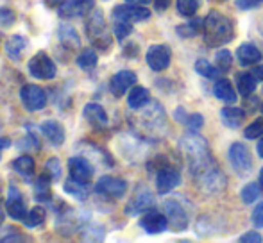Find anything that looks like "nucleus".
I'll use <instances>...</instances> for the list:
<instances>
[{"label":"nucleus","mask_w":263,"mask_h":243,"mask_svg":"<svg viewBox=\"0 0 263 243\" xmlns=\"http://www.w3.org/2000/svg\"><path fill=\"white\" fill-rule=\"evenodd\" d=\"M258 4H260V0H236V6L240 9H254V7H258Z\"/></svg>","instance_id":"nucleus-47"},{"label":"nucleus","mask_w":263,"mask_h":243,"mask_svg":"<svg viewBox=\"0 0 263 243\" xmlns=\"http://www.w3.org/2000/svg\"><path fill=\"white\" fill-rule=\"evenodd\" d=\"M163 211L168 220V226L174 231H184L190 226V216H188L186 209L183 204L176 200V198H168V200L163 202Z\"/></svg>","instance_id":"nucleus-7"},{"label":"nucleus","mask_w":263,"mask_h":243,"mask_svg":"<svg viewBox=\"0 0 263 243\" xmlns=\"http://www.w3.org/2000/svg\"><path fill=\"white\" fill-rule=\"evenodd\" d=\"M260 2H263V0H260Z\"/></svg>","instance_id":"nucleus-59"},{"label":"nucleus","mask_w":263,"mask_h":243,"mask_svg":"<svg viewBox=\"0 0 263 243\" xmlns=\"http://www.w3.org/2000/svg\"><path fill=\"white\" fill-rule=\"evenodd\" d=\"M95 9V0H66L61 7H59V16L61 18H77V16H86Z\"/></svg>","instance_id":"nucleus-16"},{"label":"nucleus","mask_w":263,"mask_h":243,"mask_svg":"<svg viewBox=\"0 0 263 243\" xmlns=\"http://www.w3.org/2000/svg\"><path fill=\"white\" fill-rule=\"evenodd\" d=\"M195 70H197V73H201L202 77H206V79H218L222 73L217 66H213L206 59H199L195 63Z\"/></svg>","instance_id":"nucleus-34"},{"label":"nucleus","mask_w":263,"mask_h":243,"mask_svg":"<svg viewBox=\"0 0 263 243\" xmlns=\"http://www.w3.org/2000/svg\"><path fill=\"white\" fill-rule=\"evenodd\" d=\"M215 63H217V68L220 70L222 73H228L233 66V56L228 49H222L215 54Z\"/></svg>","instance_id":"nucleus-37"},{"label":"nucleus","mask_w":263,"mask_h":243,"mask_svg":"<svg viewBox=\"0 0 263 243\" xmlns=\"http://www.w3.org/2000/svg\"><path fill=\"white\" fill-rule=\"evenodd\" d=\"M195 179L199 191L206 197H217V195L224 193L226 186H228V179H226L224 172L215 165V167L208 168L206 172L199 174Z\"/></svg>","instance_id":"nucleus-5"},{"label":"nucleus","mask_w":263,"mask_h":243,"mask_svg":"<svg viewBox=\"0 0 263 243\" xmlns=\"http://www.w3.org/2000/svg\"><path fill=\"white\" fill-rule=\"evenodd\" d=\"M201 34L206 45L211 49H218V47L228 45L235 38V27L226 14L218 11H210L208 16L202 20Z\"/></svg>","instance_id":"nucleus-3"},{"label":"nucleus","mask_w":263,"mask_h":243,"mask_svg":"<svg viewBox=\"0 0 263 243\" xmlns=\"http://www.w3.org/2000/svg\"><path fill=\"white\" fill-rule=\"evenodd\" d=\"M40 131H42L43 136H45V138L55 147H59L63 141H65V127H63L58 120L43 121V124L40 125Z\"/></svg>","instance_id":"nucleus-21"},{"label":"nucleus","mask_w":263,"mask_h":243,"mask_svg":"<svg viewBox=\"0 0 263 243\" xmlns=\"http://www.w3.org/2000/svg\"><path fill=\"white\" fill-rule=\"evenodd\" d=\"M27 45H29V42L24 38V36H20V34L11 36V38L6 42V54H7V57H9V59H13V61H20L22 59V54L25 52Z\"/></svg>","instance_id":"nucleus-24"},{"label":"nucleus","mask_w":263,"mask_h":243,"mask_svg":"<svg viewBox=\"0 0 263 243\" xmlns=\"http://www.w3.org/2000/svg\"><path fill=\"white\" fill-rule=\"evenodd\" d=\"M13 168L18 175H22L24 179L31 181V177L34 175V170H36V163L29 154H24V156H18L16 159L13 161Z\"/></svg>","instance_id":"nucleus-27"},{"label":"nucleus","mask_w":263,"mask_h":243,"mask_svg":"<svg viewBox=\"0 0 263 243\" xmlns=\"http://www.w3.org/2000/svg\"><path fill=\"white\" fill-rule=\"evenodd\" d=\"M97 61H99V57H97V52H95L93 49L83 50V52L77 56V65H79L83 70L95 68V66H97Z\"/></svg>","instance_id":"nucleus-33"},{"label":"nucleus","mask_w":263,"mask_h":243,"mask_svg":"<svg viewBox=\"0 0 263 243\" xmlns=\"http://www.w3.org/2000/svg\"><path fill=\"white\" fill-rule=\"evenodd\" d=\"M29 73L36 79H43L49 80L54 79L55 73H58V68H55V63L50 59L47 52H38L29 59L27 63Z\"/></svg>","instance_id":"nucleus-8"},{"label":"nucleus","mask_w":263,"mask_h":243,"mask_svg":"<svg viewBox=\"0 0 263 243\" xmlns=\"http://www.w3.org/2000/svg\"><path fill=\"white\" fill-rule=\"evenodd\" d=\"M177 13L184 18H190L197 13L199 9V0H177L176 2Z\"/></svg>","instance_id":"nucleus-38"},{"label":"nucleus","mask_w":263,"mask_h":243,"mask_svg":"<svg viewBox=\"0 0 263 243\" xmlns=\"http://www.w3.org/2000/svg\"><path fill=\"white\" fill-rule=\"evenodd\" d=\"M258 183H260V188L263 190V168L260 170V181H258Z\"/></svg>","instance_id":"nucleus-55"},{"label":"nucleus","mask_w":263,"mask_h":243,"mask_svg":"<svg viewBox=\"0 0 263 243\" xmlns=\"http://www.w3.org/2000/svg\"><path fill=\"white\" fill-rule=\"evenodd\" d=\"M261 113H263V104H261Z\"/></svg>","instance_id":"nucleus-58"},{"label":"nucleus","mask_w":263,"mask_h":243,"mask_svg":"<svg viewBox=\"0 0 263 243\" xmlns=\"http://www.w3.org/2000/svg\"><path fill=\"white\" fill-rule=\"evenodd\" d=\"M0 241H24V236L14 227H6L0 231Z\"/></svg>","instance_id":"nucleus-43"},{"label":"nucleus","mask_w":263,"mask_h":243,"mask_svg":"<svg viewBox=\"0 0 263 243\" xmlns=\"http://www.w3.org/2000/svg\"><path fill=\"white\" fill-rule=\"evenodd\" d=\"M179 147L188 163V170H190V174L194 177H197L199 174L206 172L208 168L215 167V159L211 156L208 141L199 132L188 131V134H184L181 138Z\"/></svg>","instance_id":"nucleus-2"},{"label":"nucleus","mask_w":263,"mask_h":243,"mask_svg":"<svg viewBox=\"0 0 263 243\" xmlns=\"http://www.w3.org/2000/svg\"><path fill=\"white\" fill-rule=\"evenodd\" d=\"M2 222H4V211L0 209V226H2Z\"/></svg>","instance_id":"nucleus-56"},{"label":"nucleus","mask_w":263,"mask_h":243,"mask_svg":"<svg viewBox=\"0 0 263 243\" xmlns=\"http://www.w3.org/2000/svg\"><path fill=\"white\" fill-rule=\"evenodd\" d=\"M43 222H45V209H43L42 206H36V208H32L31 211L27 213L25 220H24V224L27 227H38V226H42Z\"/></svg>","instance_id":"nucleus-35"},{"label":"nucleus","mask_w":263,"mask_h":243,"mask_svg":"<svg viewBox=\"0 0 263 243\" xmlns=\"http://www.w3.org/2000/svg\"><path fill=\"white\" fill-rule=\"evenodd\" d=\"M136 84V73L131 70H120L109 80V90L115 97H122L125 91H129Z\"/></svg>","instance_id":"nucleus-19"},{"label":"nucleus","mask_w":263,"mask_h":243,"mask_svg":"<svg viewBox=\"0 0 263 243\" xmlns=\"http://www.w3.org/2000/svg\"><path fill=\"white\" fill-rule=\"evenodd\" d=\"M170 0H156V9L158 11H165L166 7H168Z\"/></svg>","instance_id":"nucleus-50"},{"label":"nucleus","mask_w":263,"mask_h":243,"mask_svg":"<svg viewBox=\"0 0 263 243\" xmlns=\"http://www.w3.org/2000/svg\"><path fill=\"white\" fill-rule=\"evenodd\" d=\"M45 2H47V6H49V7H61L66 0H45Z\"/></svg>","instance_id":"nucleus-52"},{"label":"nucleus","mask_w":263,"mask_h":243,"mask_svg":"<svg viewBox=\"0 0 263 243\" xmlns=\"http://www.w3.org/2000/svg\"><path fill=\"white\" fill-rule=\"evenodd\" d=\"M151 18V11L143 6H117L113 9V20H124L129 24H136V22H145Z\"/></svg>","instance_id":"nucleus-14"},{"label":"nucleus","mask_w":263,"mask_h":243,"mask_svg":"<svg viewBox=\"0 0 263 243\" xmlns=\"http://www.w3.org/2000/svg\"><path fill=\"white\" fill-rule=\"evenodd\" d=\"M256 84H258V79L253 75V72L238 73V77H236V88H238V91L243 97L253 95V91L256 90Z\"/></svg>","instance_id":"nucleus-30"},{"label":"nucleus","mask_w":263,"mask_h":243,"mask_svg":"<svg viewBox=\"0 0 263 243\" xmlns=\"http://www.w3.org/2000/svg\"><path fill=\"white\" fill-rule=\"evenodd\" d=\"M133 115L129 116L133 131L136 136L143 139H159L166 134L168 124H166V113L156 100H149L143 108L133 109Z\"/></svg>","instance_id":"nucleus-1"},{"label":"nucleus","mask_w":263,"mask_h":243,"mask_svg":"<svg viewBox=\"0 0 263 243\" xmlns=\"http://www.w3.org/2000/svg\"><path fill=\"white\" fill-rule=\"evenodd\" d=\"M147 65L154 72H163L170 66V59H172V52H170V47L166 45H153L147 50Z\"/></svg>","instance_id":"nucleus-15"},{"label":"nucleus","mask_w":263,"mask_h":243,"mask_svg":"<svg viewBox=\"0 0 263 243\" xmlns=\"http://www.w3.org/2000/svg\"><path fill=\"white\" fill-rule=\"evenodd\" d=\"M83 116L86 118V121L93 129H106L107 127V115L101 104H95V102L86 104L83 109Z\"/></svg>","instance_id":"nucleus-20"},{"label":"nucleus","mask_w":263,"mask_h":243,"mask_svg":"<svg viewBox=\"0 0 263 243\" xmlns=\"http://www.w3.org/2000/svg\"><path fill=\"white\" fill-rule=\"evenodd\" d=\"M213 95L217 98H220V100L228 102V104H235L236 102V91L228 79H218L213 84Z\"/></svg>","instance_id":"nucleus-26"},{"label":"nucleus","mask_w":263,"mask_h":243,"mask_svg":"<svg viewBox=\"0 0 263 243\" xmlns=\"http://www.w3.org/2000/svg\"><path fill=\"white\" fill-rule=\"evenodd\" d=\"M253 75L256 77L258 80H263V65L260 66H256V68L253 70Z\"/></svg>","instance_id":"nucleus-51"},{"label":"nucleus","mask_w":263,"mask_h":243,"mask_svg":"<svg viewBox=\"0 0 263 243\" xmlns=\"http://www.w3.org/2000/svg\"><path fill=\"white\" fill-rule=\"evenodd\" d=\"M202 20H204V18H194V20L179 25V27H177V34H179L181 38H194L195 34H199V32H201Z\"/></svg>","instance_id":"nucleus-32"},{"label":"nucleus","mask_w":263,"mask_h":243,"mask_svg":"<svg viewBox=\"0 0 263 243\" xmlns=\"http://www.w3.org/2000/svg\"><path fill=\"white\" fill-rule=\"evenodd\" d=\"M202 125H204V116H202V115H199V113H194V115L188 116V120H186L188 131H192V132H201Z\"/></svg>","instance_id":"nucleus-44"},{"label":"nucleus","mask_w":263,"mask_h":243,"mask_svg":"<svg viewBox=\"0 0 263 243\" xmlns=\"http://www.w3.org/2000/svg\"><path fill=\"white\" fill-rule=\"evenodd\" d=\"M127 4H133V6H145V4H149L151 0H125Z\"/></svg>","instance_id":"nucleus-53"},{"label":"nucleus","mask_w":263,"mask_h":243,"mask_svg":"<svg viewBox=\"0 0 263 243\" xmlns=\"http://www.w3.org/2000/svg\"><path fill=\"white\" fill-rule=\"evenodd\" d=\"M251 220H253V224L256 227H263V202H260V204H258L256 208H254Z\"/></svg>","instance_id":"nucleus-45"},{"label":"nucleus","mask_w":263,"mask_h":243,"mask_svg":"<svg viewBox=\"0 0 263 243\" xmlns=\"http://www.w3.org/2000/svg\"><path fill=\"white\" fill-rule=\"evenodd\" d=\"M58 36H59V42L61 45L65 47L66 50H77L81 47V38L77 34V31L68 24H63L58 31Z\"/></svg>","instance_id":"nucleus-23"},{"label":"nucleus","mask_w":263,"mask_h":243,"mask_svg":"<svg viewBox=\"0 0 263 243\" xmlns=\"http://www.w3.org/2000/svg\"><path fill=\"white\" fill-rule=\"evenodd\" d=\"M86 36L91 45L101 50H107L111 47V43H113V36H111V31L107 27L104 14H102L101 9H93L90 13V16H88Z\"/></svg>","instance_id":"nucleus-4"},{"label":"nucleus","mask_w":263,"mask_h":243,"mask_svg":"<svg viewBox=\"0 0 263 243\" xmlns=\"http://www.w3.org/2000/svg\"><path fill=\"white\" fill-rule=\"evenodd\" d=\"M156 206V198H154L153 191L149 188H138L133 198L129 200V204L125 206V215L129 216H136V215H143L149 209H154Z\"/></svg>","instance_id":"nucleus-10"},{"label":"nucleus","mask_w":263,"mask_h":243,"mask_svg":"<svg viewBox=\"0 0 263 243\" xmlns=\"http://www.w3.org/2000/svg\"><path fill=\"white\" fill-rule=\"evenodd\" d=\"M45 172L50 175V179H52V181H58V179L61 177L63 170H61V163H59L58 157H50V159L47 161Z\"/></svg>","instance_id":"nucleus-41"},{"label":"nucleus","mask_w":263,"mask_h":243,"mask_svg":"<svg viewBox=\"0 0 263 243\" xmlns=\"http://www.w3.org/2000/svg\"><path fill=\"white\" fill-rule=\"evenodd\" d=\"M68 170H70V179L79 183H90L91 177L95 174V168L86 157L83 156H73L68 159Z\"/></svg>","instance_id":"nucleus-12"},{"label":"nucleus","mask_w":263,"mask_h":243,"mask_svg":"<svg viewBox=\"0 0 263 243\" xmlns=\"http://www.w3.org/2000/svg\"><path fill=\"white\" fill-rule=\"evenodd\" d=\"M229 161H231V167L240 177H247L253 170V157L251 152L243 143L236 141L229 147Z\"/></svg>","instance_id":"nucleus-6"},{"label":"nucleus","mask_w":263,"mask_h":243,"mask_svg":"<svg viewBox=\"0 0 263 243\" xmlns=\"http://www.w3.org/2000/svg\"><path fill=\"white\" fill-rule=\"evenodd\" d=\"M50 184H52V179H50V175L47 174H42L38 179L34 181V191H36V200L40 202V204H43V202H49L50 198H52V195H50Z\"/></svg>","instance_id":"nucleus-28"},{"label":"nucleus","mask_w":263,"mask_h":243,"mask_svg":"<svg viewBox=\"0 0 263 243\" xmlns=\"http://www.w3.org/2000/svg\"><path fill=\"white\" fill-rule=\"evenodd\" d=\"M240 241L242 243H261L263 238H261V234L256 233V231H249V233H246L243 236H240Z\"/></svg>","instance_id":"nucleus-46"},{"label":"nucleus","mask_w":263,"mask_h":243,"mask_svg":"<svg viewBox=\"0 0 263 243\" xmlns=\"http://www.w3.org/2000/svg\"><path fill=\"white\" fill-rule=\"evenodd\" d=\"M220 118L226 127L236 129L243 121V118H246V111L240 108H235V106H228V108H222Z\"/></svg>","instance_id":"nucleus-25"},{"label":"nucleus","mask_w":263,"mask_h":243,"mask_svg":"<svg viewBox=\"0 0 263 243\" xmlns=\"http://www.w3.org/2000/svg\"><path fill=\"white\" fill-rule=\"evenodd\" d=\"M181 184V175L179 172L176 170L170 165H163V167L158 168L156 172V190L159 195H166L174 190L176 186Z\"/></svg>","instance_id":"nucleus-11"},{"label":"nucleus","mask_w":263,"mask_h":243,"mask_svg":"<svg viewBox=\"0 0 263 243\" xmlns=\"http://www.w3.org/2000/svg\"><path fill=\"white\" fill-rule=\"evenodd\" d=\"M260 183H249L247 186L242 188V193H240V197H242V202L243 204H253V202H256V198L260 197Z\"/></svg>","instance_id":"nucleus-36"},{"label":"nucleus","mask_w":263,"mask_h":243,"mask_svg":"<svg viewBox=\"0 0 263 243\" xmlns=\"http://www.w3.org/2000/svg\"><path fill=\"white\" fill-rule=\"evenodd\" d=\"M151 100L149 97V90L143 86H133V90L127 95V104L131 109H140Z\"/></svg>","instance_id":"nucleus-29"},{"label":"nucleus","mask_w":263,"mask_h":243,"mask_svg":"<svg viewBox=\"0 0 263 243\" xmlns=\"http://www.w3.org/2000/svg\"><path fill=\"white\" fill-rule=\"evenodd\" d=\"M140 226H142V229L147 234H159L163 231H166L168 220H166L165 213L161 215L156 209H149L147 213H143L142 220H140Z\"/></svg>","instance_id":"nucleus-18"},{"label":"nucleus","mask_w":263,"mask_h":243,"mask_svg":"<svg viewBox=\"0 0 263 243\" xmlns=\"http://www.w3.org/2000/svg\"><path fill=\"white\" fill-rule=\"evenodd\" d=\"M243 136H246L247 139L261 138V136H263V116H260V118L254 120L253 124H251L249 127L243 131Z\"/></svg>","instance_id":"nucleus-40"},{"label":"nucleus","mask_w":263,"mask_h":243,"mask_svg":"<svg viewBox=\"0 0 263 243\" xmlns=\"http://www.w3.org/2000/svg\"><path fill=\"white\" fill-rule=\"evenodd\" d=\"M6 209L7 215L13 220H18V222H24L25 216H27V206H25V200L22 197V193L18 191L16 186L9 188V195H7V202H6Z\"/></svg>","instance_id":"nucleus-17"},{"label":"nucleus","mask_w":263,"mask_h":243,"mask_svg":"<svg viewBox=\"0 0 263 243\" xmlns=\"http://www.w3.org/2000/svg\"><path fill=\"white\" fill-rule=\"evenodd\" d=\"M11 147V139H7V138H0V156H2V152L6 149H9Z\"/></svg>","instance_id":"nucleus-49"},{"label":"nucleus","mask_w":263,"mask_h":243,"mask_svg":"<svg viewBox=\"0 0 263 243\" xmlns=\"http://www.w3.org/2000/svg\"><path fill=\"white\" fill-rule=\"evenodd\" d=\"M260 31H261V34H263V24L260 25Z\"/></svg>","instance_id":"nucleus-57"},{"label":"nucleus","mask_w":263,"mask_h":243,"mask_svg":"<svg viewBox=\"0 0 263 243\" xmlns=\"http://www.w3.org/2000/svg\"><path fill=\"white\" fill-rule=\"evenodd\" d=\"M131 32H133V24L124 22V20H115L113 22V34L117 36L118 42H124Z\"/></svg>","instance_id":"nucleus-39"},{"label":"nucleus","mask_w":263,"mask_h":243,"mask_svg":"<svg viewBox=\"0 0 263 243\" xmlns=\"http://www.w3.org/2000/svg\"><path fill=\"white\" fill-rule=\"evenodd\" d=\"M14 20H16V13L11 7H0V27H11L14 24Z\"/></svg>","instance_id":"nucleus-42"},{"label":"nucleus","mask_w":263,"mask_h":243,"mask_svg":"<svg viewBox=\"0 0 263 243\" xmlns=\"http://www.w3.org/2000/svg\"><path fill=\"white\" fill-rule=\"evenodd\" d=\"M256 150H258V156H260L261 159H263V138L260 139V141H258V147H256Z\"/></svg>","instance_id":"nucleus-54"},{"label":"nucleus","mask_w":263,"mask_h":243,"mask_svg":"<svg viewBox=\"0 0 263 243\" xmlns=\"http://www.w3.org/2000/svg\"><path fill=\"white\" fill-rule=\"evenodd\" d=\"M90 183H79V181H73V179H68L65 183V191L68 195H72L73 198L77 200H86L88 195H90Z\"/></svg>","instance_id":"nucleus-31"},{"label":"nucleus","mask_w":263,"mask_h":243,"mask_svg":"<svg viewBox=\"0 0 263 243\" xmlns=\"http://www.w3.org/2000/svg\"><path fill=\"white\" fill-rule=\"evenodd\" d=\"M20 100L27 111H42L47 106V91L38 84H25L20 90Z\"/></svg>","instance_id":"nucleus-9"},{"label":"nucleus","mask_w":263,"mask_h":243,"mask_svg":"<svg viewBox=\"0 0 263 243\" xmlns=\"http://www.w3.org/2000/svg\"><path fill=\"white\" fill-rule=\"evenodd\" d=\"M95 191L111 198H120V197H124L125 191H127V183L120 177L104 175V177H101L97 181V184H95Z\"/></svg>","instance_id":"nucleus-13"},{"label":"nucleus","mask_w":263,"mask_h":243,"mask_svg":"<svg viewBox=\"0 0 263 243\" xmlns=\"http://www.w3.org/2000/svg\"><path fill=\"white\" fill-rule=\"evenodd\" d=\"M236 59H238L240 65H243V66L260 63L261 50L258 49L256 45H253V43H242V45L238 47V50H236Z\"/></svg>","instance_id":"nucleus-22"},{"label":"nucleus","mask_w":263,"mask_h":243,"mask_svg":"<svg viewBox=\"0 0 263 243\" xmlns=\"http://www.w3.org/2000/svg\"><path fill=\"white\" fill-rule=\"evenodd\" d=\"M174 116H176V120L181 121V124H186V120H188V116H190V115H186L184 108H177L176 113H174Z\"/></svg>","instance_id":"nucleus-48"}]
</instances>
